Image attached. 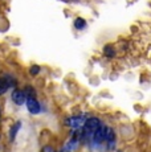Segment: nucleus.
<instances>
[{"mask_svg":"<svg viewBox=\"0 0 151 152\" xmlns=\"http://www.w3.org/2000/svg\"><path fill=\"white\" fill-rule=\"evenodd\" d=\"M13 85V82H12V80H10L8 77H5V78H1L0 80V95L1 94H4L5 91H7L8 89H10L11 86Z\"/></svg>","mask_w":151,"mask_h":152,"instance_id":"6","label":"nucleus"},{"mask_svg":"<svg viewBox=\"0 0 151 152\" xmlns=\"http://www.w3.org/2000/svg\"><path fill=\"white\" fill-rule=\"evenodd\" d=\"M24 94L27 98H34V89L31 86H27L24 90Z\"/></svg>","mask_w":151,"mask_h":152,"instance_id":"11","label":"nucleus"},{"mask_svg":"<svg viewBox=\"0 0 151 152\" xmlns=\"http://www.w3.org/2000/svg\"><path fill=\"white\" fill-rule=\"evenodd\" d=\"M43 152H54V150L51 147V145H45L44 150H43Z\"/></svg>","mask_w":151,"mask_h":152,"instance_id":"13","label":"nucleus"},{"mask_svg":"<svg viewBox=\"0 0 151 152\" xmlns=\"http://www.w3.org/2000/svg\"><path fill=\"white\" fill-rule=\"evenodd\" d=\"M74 27H76V29H84L86 27V21L84 19H76V21H74Z\"/></svg>","mask_w":151,"mask_h":152,"instance_id":"10","label":"nucleus"},{"mask_svg":"<svg viewBox=\"0 0 151 152\" xmlns=\"http://www.w3.org/2000/svg\"><path fill=\"white\" fill-rule=\"evenodd\" d=\"M0 116H1V110H0Z\"/></svg>","mask_w":151,"mask_h":152,"instance_id":"14","label":"nucleus"},{"mask_svg":"<svg viewBox=\"0 0 151 152\" xmlns=\"http://www.w3.org/2000/svg\"><path fill=\"white\" fill-rule=\"evenodd\" d=\"M105 131H106V127L105 126L101 124L100 127L97 128V130L94 131V134H93V140H94V143H97V144H101L102 142H105Z\"/></svg>","mask_w":151,"mask_h":152,"instance_id":"3","label":"nucleus"},{"mask_svg":"<svg viewBox=\"0 0 151 152\" xmlns=\"http://www.w3.org/2000/svg\"><path fill=\"white\" fill-rule=\"evenodd\" d=\"M103 53H105L106 57H114V56H115V50H114V48H113L111 45H106Z\"/></svg>","mask_w":151,"mask_h":152,"instance_id":"9","label":"nucleus"},{"mask_svg":"<svg viewBox=\"0 0 151 152\" xmlns=\"http://www.w3.org/2000/svg\"><path fill=\"white\" fill-rule=\"evenodd\" d=\"M111 140H114V131H113L110 127H106V131H105V142L111 143Z\"/></svg>","mask_w":151,"mask_h":152,"instance_id":"8","label":"nucleus"},{"mask_svg":"<svg viewBox=\"0 0 151 152\" xmlns=\"http://www.w3.org/2000/svg\"><path fill=\"white\" fill-rule=\"evenodd\" d=\"M25 99H27V97H25L24 91H21V90H15V91L12 93V101L15 102L16 104H24L25 103Z\"/></svg>","mask_w":151,"mask_h":152,"instance_id":"5","label":"nucleus"},{"mask_svg":"<svg viewBox=\"0 0 151 152\" xmlns=\"http://www.w3.org/2000/svg\"><path fill=\"white\" fill-rule=\"evenodd\" d=\"M84 123H85V116L84 115L70 116V118L65 119V124L68 126V127H72V128H80L81 126H84Z\"/></svg>","mask_w":151,"mask_h":152,"instance_id":"2","label":"nucleus"},{"mask_svg":"<svg viewBox=\"0 0 151 152\" xmlns=\"http://www.w3.org/2000/svg\"><path fill=\"white\" fill-rule=\"evenodd\" d=\"M27 109L31 114L37 115L40 113V103L36 101V98H27Z\"/></svg>","mask_w":151,"mask_h":152,"instance_id":"4","label":"nucleus"},{"mask_svg":"<svg viewBox=\"0 0 151 152\" xmlns=\"http://www.w3.org/2000/svg\"><path fill=\"white\" fill-rule=\"evenodd\" d=\"M29 73L32 75H36V74H39L40 73V66H37V65H33L32 68L29 69Z\"/></svg>","mask_w":151,"mask_h":152,"instance_id":"12","label":"nucleus"},{"mask_svg":"<svg viewBox=\"0 0 151 152\" xmlns=\"http://www.w3.org/2000/svg\"><path fill=\"white\" fill-rule=\"evenodd\" d=\"M101 126V122L98 118H89L85 121V123H84V132L82 135L84 136H90L94 134V131L97 130L98 127Z\"/></svg>","mask_w":151,"mask_h":152,"instance_id":"1","label":"nucleus"},{"mask_svg":"<svg viewBox=\"0 0 151 152\" xmlns=\"http://www.w3.org/2000/svg\"><path fill=\"white\" fill-rule=\"evenodd\" d=\"M20 127H21V123H20V122H17V123H15L12 126V128H11V131H10V139L11 140L15 139V136H16L17 131L20 130Z\"/></svg>","mask_w":151,"mask_h":152,"instance_id":"7","label":"nucleus"}]
</instances>
